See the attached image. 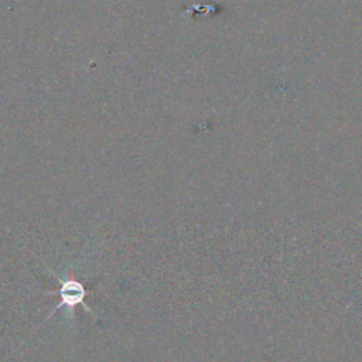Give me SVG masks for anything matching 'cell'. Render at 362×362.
Returning <instances> with one entry per match:
<instances>
[{"label": "cell", "mask_w": 362, "mask_h": 362, "mask_svg": "<svg viewBox=\"0 0 362 362\" xmlns=\"http://www.w3.org/2000/svg\"><path fill=\"white\" fill-rule=\"evenodd\" d=\"M55 277L59 280V283H61V287H59V290H58V293H59V297H61V301L58 303V305L52 310V313L48 315V317H51L54 313H57L59 308H62L64 305L65 307H69V310L72 311L76 305H83L88 311H90L92 313V310L89 308V307H86L85 305V303H83V298H85V296H86V290H85V287H83V284L82 283H79V281H76V280H74V279H68V280H62L59 276H57L55 274Z\"/></svg>", "instance_id": "6da1fadb"}]
</instances>
